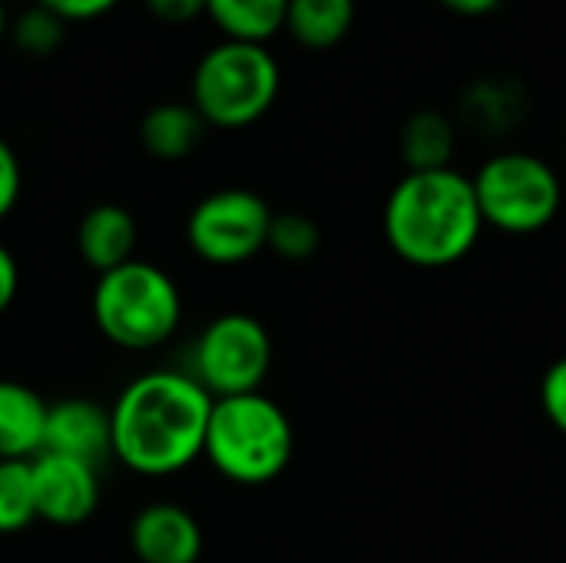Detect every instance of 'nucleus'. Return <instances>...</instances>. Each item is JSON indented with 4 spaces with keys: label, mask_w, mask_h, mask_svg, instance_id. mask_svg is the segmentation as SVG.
<instances>
[{
    "label": "nucleus",
    "mask_w": 566,
    "mask_h": 563,
    "mask_svg": "<svg viewBox=\"0 0 566 563\" xmlns=\"http://www.w3.org/2000/svg\"><path fill=\"white\" fill-rule=\"evenodd\" d=\"M216 398L186 372H146L129 382L109 408L113 458L143 475L186 471L206 451Z\"/></svg>",
    "instance_id": "f257e3e1"
},
{
    "label": "nucleus",
    "mask_w": 566,
    "mask_h": 563,
    "mask_svg": "<svg viewBox=\"0 0 566 563\" xmlns=\"http://www.w3.org/2000/svg\"><path fill=\"white\" fill-rule=\"evenodd\" d=\"M385 239L398 259L418 269L461 262L484 232L474 179L451 169L405 173L385 202Z\"/></svg>",
    "instance_id": "f03ea898"
},
{
    "label": "nucleus",
    "mask_w": 566,
    "mask_h": 563,
    "mask_svg": "<svg viewBox=\"0 0 566 563\" xmlns=\"http://www.w3.org/2000/svg\"><path fill=\"white\" fill-rule=\"evenodd\" d=\"M295 451V431L279 402L262 392L216 398L206 431L209 465L232 484L259 488L275 481Z\"/></svg>",
    "instance_id": "7ed1b4c3"
},
{
    "label": "nucleus",
    "mask_w": 566,
    "mask_h": 563,
    "mask_svg": "<svg viewBox=\"0 0 566 563\" xmlns=\"http://www.w3.org/2000/svg\"><path fill=\"white\" fill-rule=\"evenodd\" d=\"M282 70L265 43L222 40L192 70V106L216 129H245L279 100Z\"/></svg>",
    "instance_id": "20e7f679"
},
{
    "label": "nucleus",
    "mask_w": 566,
    "mask_h": 563,
    "mask_svg": "<svg viewBox=\"0 0 566 563\" xmlns=\"http://www.w3.org/2000/svg\"><path fill=\"white\" fill-rule=\"evenodd\" d=\"M93 322L119 348L149 352L169 342L182 322V295L159 265L129 259L103 272L93 289Z\"/></svg>",
    "instance_id": "39448f33"
},
{
    "label": "nucleus",
    "mask_w": 566,
    "mask_h": 563,
    "mask_svg": "<svg viewBox=\"0 0 566 563\" xmlns=\"http://www.w3.org/2000/svg\"><path fill=\"white\" fill-rule=\"evenodd\" d=\"M471 179L484 226L507 236H534L547 229L564 206L557 169L524 149L491 156Z\"/></svg>",
    "instance_id": "423d86ee"
},
{
    "label": "nucleus",
    "mask_w": 566,
    "mask_h": 563,
    "mask_svg": "<svg viewBox=\"0 0 566 563\" xmlns=\"http://www.w3.org/2000/svg\"><path fill=\"white\" fill-rule=\"evenodd\" d=\"M272 368L269 329L245 312H226L212 319L192 352V378L212 398L252 395L262 388Z\"/></svg>",
    "instance_id": "0eeeda50"
},
{
    "label": "nucleus",
    "mask_w": 566,
    "mask_h": 563,
    "mask_svg": "<svg viewBox=\"0 0 566 563\" xmlns=\"http://www.w3.org/2000/svg\"><path fill=\"white\" fill-rule=\"evenodd\" d=\"M269 202L252 189H219L196 202L186 222V239L202 262L239 265L269 246Z\"/></svg>",
    "instance_id": "6e6552de"
},
{
    "label": "nucleus",
    "mask_w": 566,
    "mask_h": 563,
    "mask_svg": "<svg viewBox=\"0 0 566 563\" xmlns=\"http://www.w3.org/2000/svg\"><path fill=\"white\" fill-rule=\"evenodd\" d=\"M33 498H36V521L73 528L93 518L99 508V478L96 465L40 451L33 461Z\"/></svg>",
    "instance_id": "1a4fd4ad"
},
{
    "label": "nucleus",
    "mask_w": 566,
    "mask_h": 563,
    "mask_svg": "<svg viewBox=\"0 0 566 563\" xmlns=\"http://www.w3.org/2000/svg\"><path fill=\"white\" fill-rule=\"evenodd\" d=\"M43 451L66 455L86 465L113 458V421L109 408L90 398H60L46 411Z\"/></svg>",
    "instance_id": "9d476101"
},
{
    "label": "nucleus",
    "mask_w": 566,
    "mask_h": 563,
    "mask_svg": "<svg viewBox=\"0 0 566 563\" xmlns=\"http://www.w3.org/2000/svg\"><path fill=\"white\" fill-rule=\"evenodd\" d=\"M129 544L139 563H199L202 528L182 504L156 501L133 518Z\"/></svg>",
    "instance_id": "9b49d317"
},
{
    "label": "nucleus",
    "mask_w": 566,
    "mask_h": 563,
    "mask_svg": "<svg viewBox=\"0 0 566 563\" xmlns=\"http://www.w3.org/2000/svg\"><path fill=\"white\" fill-rule=\"evenodd\" d=\"M136 236L139 232H136V219L129 209H123L116 202H99L80 219L76 249H80L83 262L96 275H103V272H113L133 259Z\"/></svg>",
    "instance_id": "f8f14e48"
},
{
    "label": "nucleus",
    "mask_w": 566,
    "mask_h": 563,
    "mask_svg": "<svg viewBox=\"0 0 566 563\" xmlns=\"http://www.w3.org/2000/svg\"><path fill=\"white\" fill-rule=\"evenodd\" d=\"M46 411L30 385L0 378V461H33L43 451Z\"/></svg>",
    "instance_id": "ddd939ff"
},
{
    "label": "nucleus",
    "mask_w": 566,
    "mask_h": 563,
    "mask_svg": "<svg viewBox=\"0 0 566 563\" xmlns=\"http://www.w3.org/2000/svg\"><path fill=\"white\" fill-rule=\"evenodd\" d=\"M209 123L192 103H156L139 123V143L153 159L179 163L199 149Z\"/></svg>",
    "instance_id": "4468645a"
},
{
    "label": "nucleus",
    "mask_w": 566,
    "mask_h": 563,
    "mask_svg": "<svg viewBox=\"0 0 566 563\" xmlns=\"http://www.w3.org/2000/svg\"><path fill=\"white\" fill-rule=\"evenodd\" d=\"M458 146L454 119L441 110H418L401 123L398 133V153L408 173H431V169H451Z\"/></svg>",
    "instance_id": "2eb2a0df"
},
{
    "label": "nucleus",
    "mask_w": 566,
    "mask_h": 563,
    "mask_svg": "<svg viewBox=\"0 0 566 563\" xmlns=\"http://www.w3.org/2000/svg\"><path fill=\"white\" fill-rule=\"evenodd\" d=\"M358 3L355 0H289L285 13V33L312 50L325 53L335 50L355 27Z\"/></svg>",
    "instance_id": "dca6fc26"
},
{
    "label": "nucleus",
    "mask_w": 566,
    "mask_h": 563,
    "mask_svg": "<svg viewBox=\"0 0 566 563\" xmlns=\"http://www.w3.org/2000/svg\"><path fill=\"white\" fill-rule=\"evenodd\" d=\"M289 0H206V17L226 40L269 43L285 30Z\"/></svg>",
    "instance_id": "f3484780"
},
{
    "label": "nucleus",
    "mask_w": 566,
    "mask_h": 563,
    "mask_svg": "<svg viewBox=\"0 0 566 563\" xmlns=\"http://www.w3.org/2000/svg\"><path fill=\"white\" fill-rule=\"evenodd\" d=\"M461 113H464L468 126H474L481 133H504V129L517 126V119L524 113V96H517V90L507 83L484 80L468 90Z\"/></svg>",
    "instance_id": "a211bd4d"
},
{
    "label": "nucleus",
    "mask_w": 566,
    "mask_h": 563,
    "mask_svg": "<svg viewBox=\"0 0 566 563\" xmlns=\"http://www.w3.org/2000/svg\"><path fill=\"white\" fill-rule=\"evenodd\" d=\"M36 521L30 461H0V534H17Z\"/></svg>",
    "instance_id": "6ab92c4d"
},
{
    "label": "nucleus",
    "mask_w": 566,
    "mask_h": 563,
    "mask_svg": "<svg viewBox=\"0 0 566 563\" xmlns=\"http://www.w3.org/2000/svg\"><path fill=\"white\" fill-rule=\"evenodd\" d=\"M7 37H10V40L17 43V50L27 53V56H50V53L60 50V43H63V37H66V23H63L56 13H50L46 7L30 3L20 17L10 20Z\"/></svg>",
    "instance_id": "aec40b11"
},
{
    "label": "nucleus",
    "mask_w": 566,
    "mask_h": 563,
    "mask_svg": "<svg viewBox=\"0 0 566 563\" xmlns=\"http://www.w3.org/2000/svg\"><path fill=\"white\" fill-rule=\"evenodd\" d=\"M265 249H272L285 262H305L322 249V229L305 212H275Z\"/></svg>",
    "instance_id": "412c9836"
},
{
    "label": "nucleus",
    "mask_w": 566,
    "mask_h": 563,
    "mask_svg": "<svg viewBox=\"0 0 566 563\" xmlns=\"http://www.w3.org/2000/svg\"><path fill=\"white\" fill-rule=\"evenodd\" d=\"M541 408H544L547 421L560 435H566V355L557 358L541 378Z\"/></svg>",
    "instance_id": "4be33fe9"
},
{
    "label": "nucleus",
    "mask_w": 566,
    "mask_h": 563,
    "mask_svg": "<svg viewBox=\"0 0 566 563\" xmlns=\"http://www.w3.org/2000/svg\"><path fill=\"white\" fill-rule=\"evenodd\" d=\"M23 189V173H20V159L13 153V146L0 136V222L13 212L17 199Z\"/></svg>",
    "instance_id": "5701e85b"
},
{
    "label": "nucleus",
    "mask_w": 566,
    "mask_h": 563,
    "mask_svg": "<svg viewBox=\"0 0 566 563\" xmlns=\"http://www.w3.org/2000/svg\"><path fill=\"white\" fill-rule=\"evenodd\" d=\"M33 3L46 7L70 27V23H90V20L106 17L119 0H33Z\"/></svg>",
    "instance_id": "b1692460"
},
{
    "label": "nucleus",
    "mask_w": 566,
    "mask_h": 563,
    "mask_svg": "<svg viewBox=\"0 0 566 563\" xmlns=\"http://www.w3.org/2000/svg\"><path fill=\"white\" fill-rule=\"evenodd\" d=\"M149 17L169 27H186L199 17H206V0H143Z\"/></svg>",
    "instance_id": "393cba45"
},
{
    "label": "nucleus",
    "mask_w": 566,
    "mask_h": 563,
    "mask_svg": "<svg viewBox=\"0 0 566 563\" xmlns=\"http://www.w3.org/2000/svg\"><path fill=\"white\" fill-rule=\"evenodd\" d=\"M17 289H20V269H17V259L10 256L7 246H0V315L10 309V302L17 299Z\"/></svg>",
    "instance_id": "a878e982"
},
{
    "label": "nucleus",
    "mask_w": 566,
    "mask_h": 563,
    "mask_svg": "<svg viewBox=\"0 0 566 563\" xmlns=\"http://www.w3.org/2000/svg\"><path fill=\"white\" fill-rule=\"evenodd\" d=\"M444 10L458 13V17H488L494 13L504 0H438Z\"/></svg>",
    "instance_id": "bb28decb"
},
{
    "label": "nucleus",
    "mask_w": 566,
    "mask_h": 563,
    "mask_svg": "<svg viewBox=\"0 0 566 563\" xmlns=\"http://www.w3.org/2000/svg\"><path fill=\"white\" fill-rule=\"evenodd\" d=\"M7 30H10V17H7V3L0 0V43L7 40Z\"/></svg>",
    "instance_id": "cd10ccee"
},
{
    "label": "nucleus",
    "mask_w": 566,
    "mask_h": 563,
    "mask_svg": "<svg viewBox=\"0 0 566 563\" xmlns=\"http://www.w3.org/2000/svg\"><path fill=\"white\" fill-rule=\"evenodd\" d=\"M3 3H7V0H3Z\"/></svg>",
    "instance_id": "c85d7f7f"
}]
</instances>
